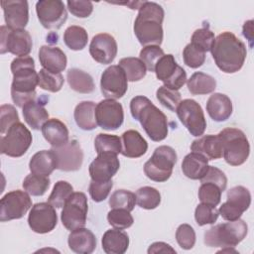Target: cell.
I'll list each match as a JSON object with an SVG mask.
<instances>
[{
    "label": "cell",
    "instance_id": "cell-1",
    "mask_svg": "<svg viewBox=\"0 0 254 254\" xmlns=\"http://www.w3.org/2000/svg\"><path fill=\"white\" fill-rule=\"evenodd\" d=\"M13 81L11 97L18 107H23L36 97V86L39 85V73L35 69V62L31 57H18L11 63Z\"/></svg>",
    "mask_w": 254,
    "mask_h": 254
},
{
    "label": "cell",
    "instance_id": "cell-2",
    "mask_svg": "<svg viewBox=\"0 0 254 254\" xmlns=\"http://www.w3.org/2000/svg\"><path fill=\"white\" fill-rule=\"evenodd\" d=\"M210 52L217 67L225 73L238 71L243 66L247 56L245 44L231 32L219 34Z\"/></svg>",
    "mask_w": 254,
    "mask_h": 254
},
{
    "label": "cell",
    "instance_id": "cell-3",
    "mask_svg": "<svg viewBox=\"0 0 254 254\" xmlns=\"http://www.w3.org/2000/svg\"><path fill=\"white\" fill-rule=\"evenodd\" d=\"M164 16V9L158 3L144 1L140 6L134 22V33L142 46H160L162 44Z\"/></svg>",
    "mask_w": 254,
    "mask_h": 254
},
{
    "label": "cell",
    "instance_id": "cell-4",
    "mask_svg": "<svg viewBox=\"0 0 254 254\" xmlns=\"http://www.w3.org/2000/svg\"><path fill=\"white\" fill-rule=\"evenodd\" d=\"M130 111L132 117L140 122L151 140L159 142L167 138L169 131L167 116L149 98L143 95L132 98Z\"/></svg>",
    "mask_w": 254,
    "mask_h": 254
},
{
    "label": "cell",
    "instance_id": "cell-5",
    "mask_svg": "<svg viewBox=\"0 0 254 254\" xmlns=\"http://www.w3.org/2000/svg\"><path fill=\"white\" fill-rule=\"evenodd\" d=\"M248 226L242 219L220 223L204 232V244L209 247H235L247 235Z\"/></svg>",
    "mask_w": 254,
    "mask_h": 254
},
{
    "label": "cell",
    "instance_id": "cell-6",
    "mask_svg": "<svg viewBox=\"0 0 254 254\" xmlns=\"http://www.w3.org/2000/svg\"><path fill=\"white\" fill-rule=\"evenodd\" d=\"M222 142L223 158L230 166H240L246 162L250 145L243 131L237 128H225L218 133Z\"/></svg>",
    "mask_w": 254,
    "mask_h": 254
},
{
    "label": "cell",
    "instance_id": "cell-7",
    "mask_svg": "<svg viewBox=\"0 0 254 254\" xmlns=\"http://www.w3.org/2000/svg\"><path fill=\"white\" fill-rule=\"evenodd\" d=\"M176 163V151L170 146H159L145 163L144 173L151 181L163 183L170 179Z\"/></svg>",
    "mask_w": 254,
    "mask_h": 254
},
{
    "label": "cell",
    "instance_id": "cell-8",
    "mask_svg": "<svg viewBox=\"0 0 254 254\" xmlns=\"http://www.w3.org/2000/svg\"><path fill=\"white\" fill-rule=\"evenodd\" d=\"M32 134L30 130L21 122L13 124L1 137V153L9 157L18 158L23 156L32 144Z\"/></svg>",
    "mask_w": 254,
    "mask_h": 254
},
{
    "label": "cell",
    "instance_id": "cell-9",
    "mask_svg": "<svg viewBox=\"0 0 254 254\" xmlns=\"http://www.w3.org/2000/svg\"><path fill=\"white\" fill-rule=\"evenodd\" d=\"M87 210L88 204L86 195L80 191L72 192L62 210L61 219L63 225L69 231L84 227Z\"/></svg>",
    "mask_w": 254,
    "mask_h": 254
},
{
    "label": "cell",
    "instance_id": "cell-10",
    "mask_svg": "<svg viewBox=\"0 0 254 254\" xmlns=\"http://www.w3.org/2000/svg\"><path fill=\"white\" fill-rule=\"evenodd\" d=\"M32 37L26 30H10L7 26L0 28V53L7 52L18 56L27 57L32 51Z\"/></svg>",
    "mask_w": 254,
    "mask_h": 254
},
{
    "label": "cell",
    "instance_id": "cell-11",
    "mask_svg": "<svg viewBox=\"0 0 254 254\" xmlns=\"http://www.w3.org/2000/svg\"><path fill=\"white\" fill-rule=\"evenodd\" d=\"M182 124L190 135L200 137L206 128V120L201 106L193 99H184L180 102L177 110Z\"/></svg>",
    "mask_w": 254,
    "mask_h": 254
},
{
    "label": "cell",
    "instance_id": "cell-12",
    "mask_svg": "<svg viewBox=\"0 0 254 254\" xmlns=\"http://www.w3.org/2000/svg\"><path fill=\"white\" fill-rule=\"evenodd\" d=\"M32 207V199L27 191L20 190L7 192L0 200V221L22 218Z\"/></svg>",
    "mask_w": 254,
    "mask_h": 254
},
{
    "label": "cell",
    "instance_id": "cell-13",
    "mask_svg": "<svg viewBox=\"0 0 254 254\" xmlns=\"http://www.w3.org/2000/svg\"><path fill=\"white\" fill-rule=\"evenodd\" d=\"M154 72L157 78L164 82L165 86L175 90H179L187 82L186 70L177 64L171 54L164 55L158 61Z\"/></svg>",
    "mask_w": 254,
    "mask_h": 254
},
{
    "label": "cell",
    "instance_id": "cell-14",
    "mask_svg": "<svg viewBox=\"0 0 254 254\" xmlns=\"http://www.w3.org/2000/svg\"><path fill=\"white\" fill-rule=\"evenodd\" d=\"M251 203V194L249 190L236 186L227 191V200L221 204L218 213L227 221H234L240 218L242 213L248 209Z\"/></svg>",
    "mask_w": 254,
    "mask_h": 254
},
{
    "label": "cell",
    "instance_id": "cell-15",
    "mask_svg": "<svg viewBox=\"0 0 254 254\" xmlns=\"http://www.w3.org/2000/svg\"><path fill=\"white\" fill-rule=\"evenodd\" d=\"M36 12L42 26L49 30L60 29L67 19L66 8L61 0H40L36 3Z\"/></svg>",
    "mask_w": 254,
    "mask_h": 254
},
{
    "label": "cell",
    "instance_id": "cell-16",
    "mask_svg": "<svg viewBox=\"0 0 254 254\" xmlns=\"http://www.w3.org/2000/svg\"><path fill=\"white\" fill-rule=\"evenodd\" d=\"M100 88L107 99H119L128 89V80L123 69L116 64L108 66L101 74Z\"/></svg>",
    "mask_w": 254,
    "mask_h": 254
},
{
    "label": "cell",
    "instance_id": "cell-17",
    "mask_svg": "<svg viewBox=\"0 0 254 254\" xmlns=\"http://www.w3.org/2000/svg\"><path fill=\"white\" fill-rule=\"evenodd\" d=\"M30 228L39 234L49 233L58 223L57 212L49 202H39L32 206L28 216Z\"/></svg>",
    "mask_w": 254,
    "mask_h": 254
},
{
    "label": "cell",
    "instance_id": "cell-18",
    "mask_svg": "<svg viewBox=\"0 0 254 254\" xmlns=\"http://www.w3.org/2000/svg\"><path fill=\"white\" fill-rule=\"evenodd\" d=\"M97 125L104 130L118 129L124 120L122 105L114 99L101 100L95 107Z\"/></svg>",
    "mask_w": 254,
    "mask_h": 254
},
{
    "label": "cell",
    "instance_id": "cell-19",
    "mask_svg": "<svg viewBox=\"0 0 254 254\" xmlns=\"http://www.w3.org/2000/svg\"><path fill=\"white\" fill-rule=\"evenodd\" d=\"M57 158V169L64 172H73L81 168L83 152L76 140H71L61 147L52 149Z\"/></svg>",
    "mask_w": 254,
    "mask_h": 254
},
{
    "label": "cell",
    "instance_id": "cell-20",
    "mask_svg": "<svg viewBox=\"0 0 254 254\" xmlns=\"http://www.w3.org/2000/svg\"><path fill=\"white\" fill-rule=\"evenodd\" d=\"M1 7L6 26L10 30H23L29 21V5L25 0H3Z\"/></svg>",
    "mask_w": 254,
    "mask_h": 254
},
{
    "label": "cell",
    "instance_id": "cell-21",
    "mask_svg": "<svg viewBox=\"0 0 254 254\" xmlns=\"http://www.w3.org/2000/svg\"><path fill=\"white\" fill-rule=\"evenodd\" d=\"M92 59L102 64H111L117 55V43L113 36L107 33L95 35L89 45Z\"/></svg>",
    "mask_w": 254,
    "mask_h": 254
},
{
    "label": "cell",
    "instance_id": "cell-22",
    "mask_svg": "<svg viewBox=\"0 0 254 254\" xmlns=\"http://www.w3.org/2000/svg\"><path fill=\"white\" fill-rule=\"evenodd\" d=\"M120 162L117 155L111 153L97 154V157L89 165V175L92 181L108 182L118 172Z\"/></svg>",
    "mask_w": 254,
    "mask_h": 254
},
{
    "label": "cell",
    "instance_id": "cell-23",
    "mask_svg": "<svg viewBox=\"0 0 254 254\" xmlns=\"http://www.w3.org/2000/svg\"><path fill=\"white\" fill-rule=\"evenodd\" d=\"M39 60L43 68L55 73H61L64 70L67 64L65 54L60 48L52 46L40 48Z\"/></svg>",
    "mask_w": 254,
    "mask_h": 254
},
{
    "label": "cell",
    "instance_id": "cell-24",
    "mask_svg": "<svg viewBox=\"0 0 254 254\" xmlns=\"http://www.w3.org/2000/svg\"><path fill=\"white\" fill-rule=\"evenodd\" d=\"M67 243L69 249L75 253L90 254L96 247V238L92 231L81 227L70 231Z\"/></svg>",
    "mask_w": 254,
    "mask_h": 254
},
{
    "label": "cell",
    "instance_id": "cell-25",
    "mask_svg": "<svg viewBox=\"0 0 254 254\" xmlns=\"http://www.w3.org/2000/svg\"><path fill=\"white\" fill-rule=\"evenodd\" d=\"M192 152L203 155L207 160L220 159L223 155L222 142L217 135H204L191 143Z\"/></svg>",
    "mask_w": 254,
    "mask_h": 254
},
{
    "label": "cell",
    "instance_id": "cell-26",
    "mask_svg": "<svg viewBox=\"0 0 254 254\" xmlns=\"http://www.w3.org/2000/svg\"><path fill=\"white\" fill-rule=\"evenodd\" d=\"M206 111L213 121H225L232 114V102L225 94L213 93L206 102Z\"/></svg>",
    "mask_w": 254,
    "mask_h": 254
},
{
    "label": "cell",
    "instance_id": "cell-27",
    "mask_svg": "<svg viewBox=\"0 0 254 254\" xmlns=\"http://www.w3.org/2000/svg\"><path fill=\"white\" fill-rule=\"evenodd\" d=\"M121 154L128 158H139L148 150V143L136 130H127L122 134Z\"/></svg>",
    "mask_w": 254,
    "mask_h": 254
},
{
    "label": "cell",
    "instance_id": "cell-28",
    "mask_svg": "<svg viewBox=\"0 0 254 254\" xmlns=\"http://www.w3.org/2000/svg\"><path fill=\"white\" fill-rule=\"evenodd\" d=\"M41 130L44 138L52 147H61L68 142L67 127L60 119H49Z\"/></svg>",
    "mask_w": 254,
    "mask_h": 254
},
{
    "label": "cell",
    "instance_id": "cell-29",
    "mask_svg": "<svg viewBox=\"0 0 254 254\" xmlns=\"http://www.w3.org/2000/svg\"><path fill=\"white\" fill-rule=\"evenodd\" d=\"M102 249L106 254H123L129 246V236L122 229H109L102 236Z\"/></svg>",
    "mask_w": 254,
    "mask_h": 254
},
{
    "label": "cell",
    "instance_id": "cell-30",
    "mask_svg": "<svg viewBox=\"0 0 254 254\" xmlns=\"http://www.w3.org/2000/svg\"><path fill=\"white\" fill-rule=\"evenodd\" d=\"M29 169L32 174L49 177L57 169V158L53 150L37 152L30 160Z\"/></svg>",
    "mask_w": 254,
    "mask_h": 254
},
{
    "label": "cell",
    "instance_id": "cell-31",
    "mask_svg": "<svg viewBox=\"0 0 254 254\" xmlns=\"http://www.w3.org/2000/svg\"><path fill=\"white\" fill-rule=\"evenodd\" d=\"M208 169V160L201 154L191 152L188 154L182 163L184 175L190 180H200Z\"/></svg>",
    "mask_w": 254,
    "mask_h": 254
},
{
    "label": "cell",
    "instance_id": "cell-32",
    "mask_svg": "<svg viewBox=\"0 0 254 254\" xmlns=\"http://www.w3.org/2000/svg\"><path fill=\"white\" fill-rule=\"evenodd\" d=\"M22 108L26 123L34 130L42 129L43 125L49 120V112L43 104L34 99L26 103Z\"/></svg>",
    "mask_w": 254,
    "mask_h": 254
},
{
    "label": "cell",
    "instance_id": "cell-33",
    "mask_svg": "<svg viewBox=\"0 0 254 254\" xmlns=\"http://www.w3.org/2000/svg\"><path fill=\"white\" fill-rule=\"evenodd\" d=\"M95 103L92 101H82L74 108V120L76 125L85 131L96 128L97 122L95 118Z\"/></svg>",
    "mask_w": 254,
    "mask_h": 254
},
{
    "label": "cell",
    "instance_id": "cell-34",
    "mask_svg": "<svg viewBox=\"0 0 254 254\" xmlns=\"http://www.w3.org/2000/svg\"><path fill=\"white\" fill-rule=\"evenodd\" d=\"M66 80L70 88L79 93H91L95 87L91 75L75 67L67 70Z\"/></svg>",
    "mask_w": 254,
    "mask_h": 254
},
{
    "label": "cell",
    "instance_id": "cell-35",
    "mask_svg": "<svg viewBox=\"0 0 254 254\" xmlns=\"http://www.w3.org/2000/svg\"><path fill=\"white\" fill-rule=\"evenodd\" d=\"M187 83L189 91L193 95L208 94L216 88V80L211 75L201 71L194 72Z\"/></svg>",
    "mask_w": 254,
    "mask_h": 254
},
{
    "label": "cell",
    "instance_id": "cell-36",
    "mask_svg": "<svg viewBox=\"0 0 254 254\" xmlns=\"http://www.w3.org/2000/svg\"><path fill=\"white\" fill-rule=\"evenodd\" d=\"M87 32L80 26H69L64 33V42L66 47L72 51H80L84 49L87 45Z\"/></svg>",
    "mask_w": 254,
    "mask_h": 254
},
{
    "label": "cell",
    "instance_id": "cell-37",
    "mask_svg": "<svg viewBox=\"0 0 254 254\" xmlns=\"http://www.w3.org/2000/svg\"><path fill=\"white\" fill-rule=\"evenodd\" d=\"M118 65L123 69L129 81H139L147 73L144 63L138 58H123L119 61Z\"/></svg>",
    "mask_w": 254,
    "mask_h": 254
},
{
    "label": "cell",
    "instance_id": "cell-38",
    "mask_svg": "<svg viewBox=\"0 0 254 254\" xmlns=\"http://www.w3.org/2000/svg\"><path fill=\"white\" fill-rule=\"evenodd\" d=\"M94 147L97 154L111 153L118 155L122 150V141L116 135L100 133L95 137Z\"/></svg>",
    "mask_w": 254,
    "mask_h": 254
},
{
    "label": "cell",
    "instance_id": "cell-39",
    "mask_svg": "<svg viewBox=\"0 0 254 254\" xmlns=\"http://www.w3.org/2000/svg\"><path fill=\"white\" fill-rule=\"evenodd\" d=\"M50 179L47 176L32 174L28 175L23 181L24 190L31 195L41 196L50 187Z\"/></svg>",
    "mask_w": 254,
    "mask_h": 254
},
{
    "label": "cell",
    "instance_id": "cell-40",
    "mask_svg": "<svg viewBox=\"0 0 254 254\" xmlns=\"http://www.w3.org/2000/svg\"><path fill=\"white\" fill-rule=\"evenodd\" d=\"M72 192L73 188L69 183L65 181H59L55 184L54 189L48 198V202L54 207L62 208Z\"/></svg>",
    "mask_w": 254,
    "mask_h": 254
},
{
    "label": "cell",
    "instance_id": "cell-41",
    "mask_svg": "<svg viewBox=\"0 0 254 254\" xmlns=\"http://www.w3.org/2000/svg\"><path fill=\"white\" fill-rule=\"evenodd\" d=\"M136 203L144 209H155L161 203L159 190L152 187L140 188L136 193Z\"/></svg>",
    "mask_w": 254,
    "mask_h": 254
},
{
    "label": "cell",
    "instance_id": "cell-42",
    "mask_svg": "<svg viewBox=\"0 0 254 254\" xmlns=\"http://www.w3.org/2000/svg\"><path fill=\"white\" fill-rule=\"evenodd\" d=\"M136 203V195L130 190H117L109 198V206L111 208H122L128 211L134 209Z\"/></svg>",
    "mask_w": 254,
    "mask_h": 254
},
{
    "label": "cell",
    "instance_id": "cell-43",
    "mask_svg": "<svg viewBox=\"0 0 254 254\" xmlns=\"http://www.w3.org/2000/svg\"><path fill=\"white\" fill-rule=\"evenodd\" d=\"M64 76L62 73L51 72L45 68L39 71V86L50 92H58L64 85Z\"/></svg>",
    "mask_w": 254,
    "mask_h": 254
},
{
    "label": "cell",
    "instance_id": "cell-44",
    "mask_svg": "<svg viewBox=\"0 0 254 254\" xmlns=\"http://www.w3.org/2000/svg\"><path fill=\"white\" fill-rule=\"evenodd\" d=\"M156 96H157V99L159 100V102L163 106H165L166 108H168L169 110H171L173 112H175L177 110L180 102L182 101L181 93L178 90L169 88L165 85H163L157 89Z\"/></svg>",
    "mask_w": 254,
    "mask_h": 254
},
{
    "label": "cell",
    "instance_id": "cell-45",
    "mask_svg": "<svg viewBox=\"0 0 254 254\" xmlns=\"http://www.w3.org/2000/svg\"><path fill=\"white\" fill-rule=\"evenodd\" d=\"M107 221L114 228L127 229L133 224L134 219L130 211L122 208H112L107 213Z\"/></svg>",
    "mask_w": 254,
    "mask_h": 254
},
{
    "label": "cell",
    "instance_id": "cell-46",
    "mask_svg": "<svg viewBox=\"0 0 254 254\" xmlns=\"http://www.w3.org/2000/svg\"><path fill=\"white\" fill-rule=\"evenodd\" d=\"M221 190L211 183H203L198 190V198L201 203L216 206L220 202Z\"/></svg>",
    "mask_w": 254,
    "mask_h": 254
},
{
    "label": "cell",
    "instance_id": "cell-47",
    "mask_svg": "<svg viewBox=\"0 0 254 254\" xmlns=\"http://www.w3.org/2000/svg\"><path fill=\"white\" fill-rule=\"evenodd\" d=\"M183 58L185 64L191 67V68H197L201 66L205 62V53L194 46L193 44L190 43L186 46L183 52Z\"/></svg>",
    "mask_w": 254,
    "mask_h": 254
},
{
    "label": "cell",
    "instance_id": "cell-48",
    "mask_svg": "<svg viewBox=\"0 0 254 254\" xmlns=\"http://www.w3.org/2000/svg\"><path fill=\"white\" fill-rule=\"evenodd\" d=\"M214 40L215 38L213 32L209 30L207 27H204L197 29L193 32L190 43L199 48L200 50H202L204 53H206L211 50Z\"/></svg>",
    "mask_w": 254,
    "mask_h": 254
},
{
    "label": "cell",
    "instance_id": "cell-49",
    "mask_svg": "<svg viewBox=\"0 0 254 254\" xmlns=\"http://www.w3.org/2000/svg\"><path fill=\"white\" fill-rule=\"evenodd\" d=\"M218 215V210H216L214 206L205 203L198 204L194 210V219L199 226L214 223L217 220Z\"/></svg>",
    "mask_w": 254,
    "mask_h": 254
},
{
    "label": "cell",
    "instance_id": "cell-50",
    "mask_svg": "<svg viewBox=\"0 0 254 254\" xmlns=\"http://www.w3.org/2000/svg\"><path fill=\"white\" fill-rule=\"evenodd\" d=\"M164 55V51L160 46H147L141 50L139 59L144 63L148 70L154 71L156 64Z\"/></svg>",
    "mask_w": 254,
    "mask_h": 254
},
{
    "label": "cell",
    "instance_id": "cell-51",
    "mask_svg": "<svg viewBox=\"0 0 254 254\" xmlns=\"http://www.w3.org/2000/svg\"><path fill=\"white\" fill-rule=\"evenodd\" d=\"M176 239L181 248L185 250H190L193 247L195 243V232L190 224H181L177 228Z\"/></svg>",
    "mask_w": 254,
    "mask_h": 254
},
{
    "label": "cell",
    "instance_id": "cell-52",
    "mask_svg": "<svg viewBox=\"0 0 254 254\" xmlns=\"http://www.w3.org/2000/svg\"><path fill=\"white\" fill-rule=\"evenodd\" d=\"M19 121L16 108L10 104H3L0 107V132L4 134L15 123Z\"/></svg>",
    "mask_w": 254,
    "mask_h": 254
},
{
    "label": "cell",
    "instance_id": "cell-53",
    "mask_svg": "<svg viewBox=\"0 0 254 254\" xmlns=\"http://www.w3.org/2000/svg\"><path fill=\"white\" fill-rule=\"evenodd\" d=\"M112 187H113L112 180L108 182H95L91 180L89 184L88 191L93 201L100 202V201H103L108 196Z\"/></svg>",
    "mask_w": 254,
    "mask_h": 254
},
{
    "label": "cell",
    "instance_id": "cell-54",
    "mask_svg": "<svg viewBox=\"0 0 254 254\" xmlns=\"http://www.w3.org/2000/svg\"><path fill=\"white\" fill-rule=\"evenodd\" d=\"M200 182L201 184L203 183L214 184L221 190V191L225 190L227 186V178L225 174L221 170L213 166H208V169L205 175L200 179Z\"/></svg>",
    "mask_w": 254,
    "mask_h": 254
},
{
    "label": "cell",
    "instance_id": "cell-55",
    "mask_svg": "<svg viewBox=\"0 0 254 254\" xmlns=\"http://www.w3.org/2000/svg\"><path fill=\"white\" fill-rule=\"evenodd\" d=\"M68 11L77 18H86L93 11V4L90 1L68 0L66 2Z\"/></svg>",
    "mask_w": 254,
    "mask_h": 254
},
{
    "label": "cell",
    "instance_id": "cell-56",
    "mask_svg": "<svg viewBox=\"0 0 254 254\" xmlns=\"http://www.w3.org/2000/svg\"><path fill=\"white\" fill-rule=\"evenodd\" d=\"M148 253H176V250L165 242H155L148 248Z\"/></svg>",
    "mask_w": 254,
    "mask_h": 254
},
{
    "label": "cell",
    "instance_id": "cell-57",
    "mask_svg": "<svg viewBox=\"0 0 254 254\" xmlns=\"http://www.w3.org/2000/svg\"><path fill=\"white\" fill-rule=\"evenodd\" d=\"M242 34L243 36L248 40L249 42V46L252 48V42L254 40V36H253V20H249L246 21L243 25L242 28Z\"/></svg>",
    "mask_w": 254,
    "mask_h": 254
}]
</instances>
